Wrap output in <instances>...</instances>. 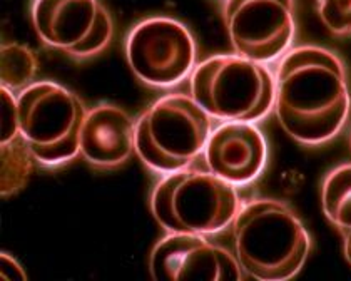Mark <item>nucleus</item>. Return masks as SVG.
<instances>
[{
	"mask_svg": "<svg viewBox=\"0 0 351 281\" xmlns=\"http://www.w3.org/2000/svg\"><path fill=\"white\" fill-rule=\"evenodd\" d=\"M149 271L156 281H239L244 273L236 254L204 234L167 233L152 249Z\"/></svg>",
	"mask_w": 351,
	"mask_h": 281,
	"instance_id": "obj_10",
	"label": "nucleus"
},
{
	"mask_svg": "<svg viewBox=\"0 0 351 281\" xmlns=\"http://www.w3.org/2000/svg\"><path fill=\"white\" fill-rule=\"evenodd\" d=\"M136 151V123L128 112L110 104L87 111L81 129V154L97 168H114Z\"/></svg>",
	"mask_w": 351,
	"mask_h": 281,
	"instance_id": "obj_12",
	"label": "nucleus"
},
{
	"mask_svg": "<svg viewBox=\"0 0 351 281\" xmlns=\"http://www.w3.org/2000/svg\"><path fill=\"white\" fill-rule=\"evenodd\" d=\"M274 74L268 64L223 54L197 64L191 74V97L213 119L256 123L274 108Z\"/></svg>",
	"mask_w": 351,
	"mask_h": 281,
	"instance_id": "obj_4",
	"label": "nucleus"
},
{
	"mask_svg": "<svg viewBox=\"0 0 351 281\" xmlns=\"http://www.w3.org/2000/svg\"><path fill=\"white\" fill-rule=\"evenodd\" d=\"M274 112L298 143H328L345 127L351 97L345 66L318 45H303L281 57L274 74Z\"/></svg>",
	"mask_w": 351,
	"mask_h": 281,
	"instance_id": "obj_1",
	"label": "nucleus"
},
{
	"mask_svg": "<svg viewBox=\"0 0 351 281\" xmlns=\"http://www.w3.org/2000/svg\"><path fill=\"white\" fill-rule=\"evenodd\" d=\"M319 17L330 32L337 36L351 34V0H318Z\"/></svg>",
	"mask_w": 351,
	"mask_h": 281,
	"instance_id": "obj_16",
	"label": "nucleus"
},
{
	"mask_svg": "<svg viewBox=\"0 0 351 281\" xmlns=\"http://www.w3.org/2000/svg\"><path fill=\"white\" fill-rule=\"evenodd\" d=\"M208 169L226 183L244 186L254 181L268 161V144L253 123L228 121L209 136L204 149Z\"/></svg>",
	"mask_w": 351,
	"mask_h": 281,
	"instance_id": "obj_11",
	"label": "nucleus"
},
{
	"mask_svg": "<svg viewBox=\"0 0 351 281\" xmlns=\"http://www.w3.org/2000/svg\"><path fill=\"white\" fill-rule=\"evenodd\" d=\"M131 69L144 84L173 87L196 67V44L181 22L152 17L139 22L125 40Z\"/></svg>",
	"mask_w": 351,
	"mask_h": 281,
	"instance_id": "obj_7",
	"label": "nucleus"
},
{
	"mask_svg": "<svg viewBox=\"0 0 351 281\" xmlns=\"http://www.w3.org/2000/svg\"><path fill=\"white\" fill-rule=\"evenodd\" d=\"M239 208L234 184L191 166L164 174L151 195L152 215L167 233L216 234L232 225Z\"/></svg>",
	"mask_w": 351,
	"mask_h": 281,
	"instance_id": "obj_3",
	"label": "nucleus"
},
{
	"mask_svg": "<svg viewBox=\"0 0 351 281\" xmlns=\"http://www.w3.org/2000/svg\"><path fill=\"white\" fill-rule=\"evenodd\" d=\"M322 201L324 216L341 233L345 256L351 265V162L328 174Z\"/></svg>",
	"mask_w": 351,
	"mask_h": 281,
	"instance_id": "obj_13",
	"label": "nucleus"
},
{
	"mask_svg": "<svg viewBox=\"0 0 351 281\" xmlns=\"http://www.w3.org/2000/svg\"><path fill=\"white\" fill-rule=\"evenodd\" d=\"M232 231L239 267L259 281L293 278L311 249L310 234L300 218L274 199H254L239 208Z\"/></svg>",
	"mask_w": 351,
	"mask_h": 281,
	"instance_id": "obj_2",
	"label": "nucleus"
},
{
	"mask_svg": "<svg viewBox=\"0 0 351 281\" xmlns=\"http://www.w3.org/2000/svg\"><path fill=\"white\" fill-rule=\"evenodd\" d=\"M19 127L34 159L45 166L81 154L86 108L75 94L51 81L32 82L17 94Z\"/></svg>",
	"mask_w": 351,
	"mask_h": 281,
	"instance_id": "obj_6",
	"label": "nucleus"
},
{
	"mask_svg": "<svg viewBox=\"0 0 351 281\" xmlns=\"http://www.w3.org/2000/svg\"><path fill=\"white\" fill-rule=\"evenodd\" d=\"M213 117L186 94L156 101L136 123V153L159 174L189 168L211 136Z\"/></svg>",
	"mask_w": 351,
	"mask_h": 281,
	"instance_id": "obj_5",
	"label": "nucleus"
},
{
	"mask_svg": "<svg viewBox=\"0 0 351 281\" xmlns=\"http://www.w3.org/2000/svg\"><path fill=\"white\" fill-rule=\"evenodd\" d=\"M224 24L236 54L269 64L295 39L293 0H226Z\"/></svg>",
	"mask_w": 351,
	"mask_h": 281,
	"instance_id": "obj_8",
	"label": "nucleus"
},
{
	"mask_svg": "<svg viewBox=\"0 0 351 281\" xmlns=\"http://www.w3.org/2000/svg\"><path fill=\"white\" fill-rule=\"evenodd\" d=\"M32 159L29 144L19 134L9 143H2V197H10L21 191L32 173Z\"/></svg>",
	"mask_w": 351,
	"mask_h": 281,
	"instance_id": "obj_14",
	"label": "nucleus"
},
{
	"mask_svg": "<svg viewBox=\"0 0 351 281\" xmlns=\"http://www.w3.org/2000/svg\"><path fill=\"white\" fill-rule=\"evenodd\" d=\"M32 22L42 42L74 57L99 54L112 37V21L99 0H36Z\"/></svg>",
	"mask_w": 351,
	"mask_h": 281,
	"instance_id": "obj_9",
	"label": "nucleus"
},
{
	"mask_svg": "<svg viewBox=\"0 0 351 281\" xmlns=\"http://www.w3.org/2000/svg\"><path fill=\"white\" fill-rule=\"evenodd\" d=\"M0 102H2V143H9L21 134L17 96L12 90L0 87Z\"/></svg>",
	"mask_w": 351,
	"mask_h": 281,
	"instance_id": "obj_17",
	"label": "nucleus"
},
{
	"mask_svg": "<svg viewBox=\"0 0 351 281\" xmlns=\"http://www.w3.org/2000/svg\"><path fill=\"white\" fill-rule=\"evenodd\" d=\"M0 263H2V278L3 280H9V281H15V280L25 281L27 280L24 269L21 268V265H19L17 261L10 256V254L2 253V256H0Z\"/></svg>",
	"mask_w": 351,
	"mask_h": 281,
	"instance_id": "obj_18",
	"label": "nucleus"
},
{
	"mask_svg": "<svg viewBox=\"0 0 351 281\" xmlns=\"http://www.w3.org/2000/svg\"><path fill=\"white\" fill-rule=\"evenodd\" d=\"M37 74V57L27 45H2V87L21 93L32 84Z\"/></svg>",
	"mask_w": 351,
	"mask_h": 281,
	"instance_id": "obj_15",
	"label": "nucleus"
}]
</instances>
